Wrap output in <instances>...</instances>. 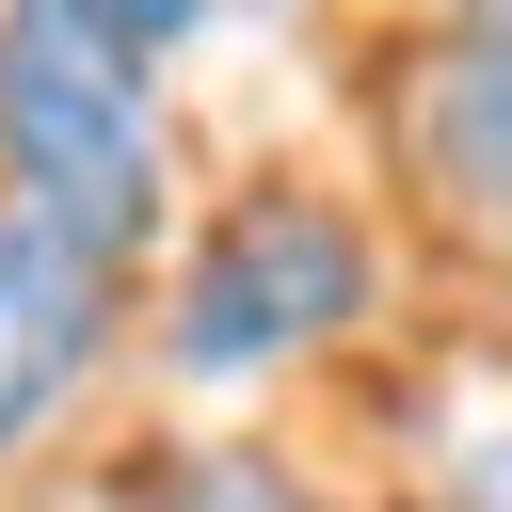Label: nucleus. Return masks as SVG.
<instances>
[{
    "mask_svg": "<svg viewBox=\"0 0 512 512\" xmlns=\"http://www.w3.org/2000/svg\"><path fill=\"white\" fill-rule=\"evenodd\" d=\"M352 320H368V224H352L336 192H240V208H208V224L176 240V272H160V368L208 384V400L336 352Z\"/></svg>",
    "mask_w": 512,
    "mask_h": 512,
    "instance_id": "nucleus-2",
    "label": "nucleus"
},
{
    "mask_svg": "<svg viewBox=\"0 0 512 512\" xmlns=\"http://www.w3.org/2000/svg\"><path fill=\"white\" fill-rule=\"evenodd\" d=\"M384 128H400L432 224H448L464 256L512 272V32H448V48H416V80H400Z\"/></svg>",
    "mask_w": 512,
    "mask_h": 512,
    "instance_id": "nucleus-4",
    "label": "nucleus"
},
{
    "mask_svg": "<svg viewBox=\"0 0 512 512\" xmlns=\"http://www.w3.org/2000/svg\"><path fill=\"white\" fill-rule=\"evenodd\" d=\"M0 224H48L112 272H144V240L176 224L160 64L96 48L64 0H0Z\"/></svg>",
    "mask_w": 512,
    "mask_h": 512,
    "instance_id": "nucleus-1",
    "label": "nucleus"
},
{
    "mask_svg": "<svg viewBox=\"0 0 512 512\" xmlns=\"http://www.w3.org/2000/svg\"><path fill=\"white\" fill-rule=\"evenodd\" d=\"M64 16H80L96 48H128V64H176V48H192L224 0H64Z\"/></svg>",
    "mask_w": 512,
    "mask_h": 512,
    "instance_id": "nucleus-5",
    "label": "nucleus"
},
{
    "mask_svg": "<svg viewBox=\"0 0 512 512\" xmlns=\"http://www.w3.org/2000/svg\"><path fill=\"white\" fill-rule=\"evenodd\" d=\"M112 336H128V272L80 256V240H48V224H0V480L80 416V384L112 368Z\"/></svg>",
    "mask_w": 512,
    "mask_h": 512,
    "instance_id": "nucleus-3",
    "label": "nucleus"
}]
</instances>
